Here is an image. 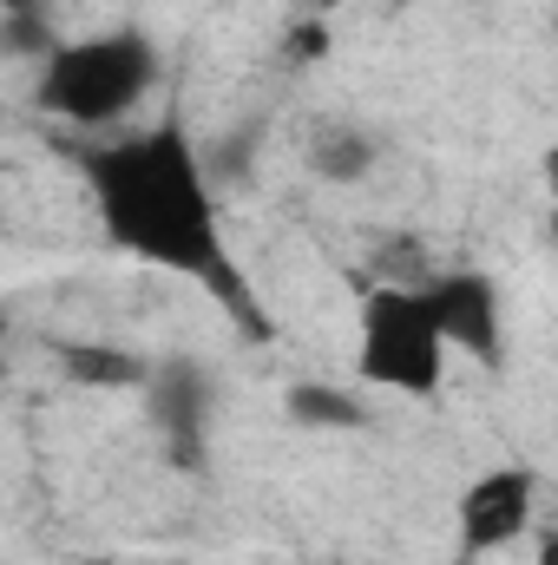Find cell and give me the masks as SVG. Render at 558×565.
<instances>
[{
    "label": "cell",
    "mask_w": 558,
    "mask_h": 565,
    "mask_svg": "<svg viewBox=\"0 0 558 565\" xmlns=\"http://www.w3.org/2000/svg\"><path fill=\"white\" fill-rule=\"evenodd\" d=\"M79 178H86L99 231L132 264L204 289L244 335H270V309L257 282L244 277V257L230 250L217 178L178 113H164L158 126L79 145Z\"/></svg>",
    "instance_id": "obj_1"
},
{
    "label": "cell",
    "mask_w": 558,
    "mask_h": 565,
    "mask_svg": "<svg viewBox=\"0 0 558 565\" xmlns=\"http://www.w3.org/2000/svg\"><path fill=\"white\" fill-rule=\"evenodd\" d=\"M158 73H164V53L139 26L79 33V40H60L40 60L33 106L46 119H60V126H79V132L106 139V132H119L144 99L158 93Z\"/></svg>",
    "instance_id": "obj_2"
},
{
    "label": "cell",
    "mask_w": 558,
    "mask_h": 565,
    "mask_svg": "<svg viewBox=\"0 0 558 565\" xmlns=\"http://www.w3.org/2000/svg\"><path fill=\"white\" fill-rule=\"evenodd\" d=\"M447 362H453V342L433 316L427 282H362V302H355V375H362V388H382L401 402H433L447 388Z\"/></svg>",
    "instance_id": "obj_3"
},
{
    "label": "cell",
    "mask_w": 558,
    "mask_h": 565,
    "mask_svg": "<svg viewBox=\"0 0 558 565\" xmlns=\"http://www.w3.org/2000/svg\"><path fill=\"white\" fill-rule=\"evenodd\" d=\"M539 473L533 467H486L453 493V540L460 553H506L533 533Z\"/></svg>",
    "instance_id": "obj_4"
},
{
    "label": "cell",
    "mask_w": 558,
    "mask_h": 565,
    "mask_svg": "<svg viewBox=\"0 0 558 565\" xmlns=\"http://www.w3.org/2000/svg\"><path fill=\"white\" fill-rule=\"evenodd\" d=\"M427 296H433V316L453 342V355L480 362V369H500L506 362V296L486 270H427Z\"/></svg>",
    "instance_id": "obj_5"
},
{
    "label": "cell",
    "mask_w": 558,
    "mask_h": 565,
    "mask_svg": "<svg viewBox=\"0 0 558 565\" xmlns=\"http://www.w3.org/2000/svg\"><path fill=\"white\" fill-rule=\"evenodd\" d=\"M144 402H151V422L164 434L171 460H178V467H204V434H211V408H217L211 375H204L191 355H171V362L151 369Z\"/></svg>",
    "instance_id": "obj_6"
},
{
    "label": "cell",
    "mask_w": 558,
    "mask_h": 565,
    "mask_svg": "<svg viewBox=\"0 0 558 565\" xmlns=\"http://www.w3.org/2000/svg\"><path fill=\"white\" fill-rule=\"evenodd\" d=\"M53 362L73 388H93V395H126V388H151V355L126 349V342H106V335H66L53 342Z\"/></svg>",
    "instance_id": "obj_7"
},
{
    "label": "cell",
    "mask_w": 558,
    "mask_h": 565,
    "mask_svg": "<svg viewBox=\"0 0 558 565\" xmlns=\"http://www.w3.org/2000/svg\"><path fill=\"white\" fill-rule=\"evenodd\" d=\"M309 171L322 184H362L375 171V132L355 119H322L309 132Z\"/></svg>",
    "instance_id": "obj_8"
},
{
    "label": "cell",
    "mask_w": 558,
    "mask_h": 565,
    "mask_svg": "<svg viewBox=\"0 0 558 565\" xmlns=\"http://www.w3.org/2000/svg\"><path fill=\"white\" fill-rule=\"evenodd\" d=\"M282 408H289L296 427H315V434H362L368 427V402H355L335 382H296L282 395Z\"/></svg>",
    "instance_id": "obj_9"
},
{
    "label": "cell",
    "mask_w": 558,
    "mask_h": 565,
    "mask_svg": "<svg viewBox=\"0 0 558 565\" xmlns=\"http://www.w3.org/2000/svg\"><path fill=\"white\" fill-rule=\"evenodd\" d=\"M329 53V26L322 20H296V33H289V60H322Z\"/></svg>",
    "instance_id": "obj_10"
},
{
    "label": "cell",
    "mask_w": 558,
    "mask_h": 565,
    "mask_svg": "<svg viewBox=\"0 0 558 565\" xmlns=\"http://www.w3.org/2000/svg\"><path fill=\"white\" fill-rule=\"evenodd\" d=\"M533 559L558 565V526H539V533H533Z\"/></svg>",
    "instance_id": "obj_11"
},
{
    "label": "cell",
    "mask_w": 558,
    "mask_h": 565,
    "mask_svg": "<svg viewBox=\"0 0 558 565\" xmlns=\"http://www.w3.org/2000/svg\"><path fill=\"white\" fill-rule=\"evenodd\" d=\"M539 171H546V191H552V204H558V145L539 158Z\"/></svg>",
    "instance_id": "obj_12"
},
{
    "label": "cell",
    "mask_w": 558,
    "mask_h": 565,
    "mask_svg": "<svg viewBox=\"0 0 558 565\" xmlns=\"http://www.w3.org/2000/svg\"><path fill=\"white\" fill-rule=\"evenodd\" d=\"M7 13H46V0H7Z\"/></svg>",
    "instance_id": "obj_13"
},
{
    "label": "cell",
    "mask_w": 558,
    "mask_h": 565,
    "mask_svg": "<svg viewBox=\"0 0 558 565\" xmlns=\"http://www.w3.org/2000/svg\"><path fill=\"white\" fill-rule=\"evenodd\" d=\"M73 565H119V559H73Z\"/></svg>",
    "instance_id": "obj_14"
}]
</instances>
